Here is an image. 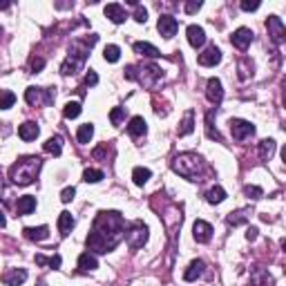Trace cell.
Segmentation results:
<instances>
[{"label":"cell","instance_id":"18","mask_svg":"<svg viewBox=\"0 0 286 286\" xmlns=\"http://www.w3.org/2000/svg\"><path fill=\"white\" fill-rule=\"evenodd\" d=\"M40 128L36 126L34 121H25L23 126H18V137L23 139V141H34L36 137H38Z\"/></svg>","mask_w":286,"mask_h":286},{"label":"cell","instance_id":"51","mask_svg":"<svg viewBox=\"0 0 286 286\" xmlns=\"http://www.w3.org/2000/svg\"><path fill=\"white\" fill-rule=\"evenodd\" d=\"M0 9H9V3H0Z\"/></svg>","mask_w":286,"mask_h":286},{"label":"cell","instance_id":"35","mask_svg":"<svg viewBox=\"0 0 286 286\" xmlns=\"http://www.w3.org/2000/svg\"><path fill=\"white\" fill-rule=\"evenodd\" d=\"M16 103V94L9 90H0V110H9Z\"/></svg>","mask_w":286,"mask_h":286},{"label":"cell","instance_id":"21","mask_svg":"<svg viewBox=\"0 0 286 286\" xmlns=\"http://www.w3.org/2000/svg\"><path fill=\"white\" fill-rule=\"evenodd\" d=\"M130 137H143L148 132V126H145V119L143 117H132L130 119V126H128Z\"/></svg>","mask_w":286,"mask_h":286},{"label":"cell","instance_id":"27","mask_svg":"<svg viewBox=\"0 0 286 286\" xmlns=\"http://www.w3.org/2000/svg\"><path fill=\"white\" fill-rule=\"evenodd\" d=\"M34 262L38 264V266H51V268H61V264H63V257L61 255H51V257H45V255H36Z\"/></svg>","mask_w":286,"mask_h":286},{"label":"cell","instance_id":"13","mask_svg":"<svg viewBox=\"0 0 286 286\" xmlns=\"http://www.w3.org/2000/svg\"><path fill=\"white\" fill-rule=\"evenodd\" d=\"M206 96H208V101L215 103V105H219V103H221L223 87H221L219 79H208V83H206Z\"/></svg>","mask_w":286,"mask_h":286},{"label":"cell","instance_id":"39","mask_svg":"<svg viewBox=\"0 0 286 286\" xmlns=\"http://www.w3.org/2000/svg\"><path fill=\"white\" fill-rule=\"evenodd\" d=\"M253 282L255 286H273V277L268 273H264V270H259V273L253 275Z\"/></svg>","mask_w":286,"mask_h":286},{"label":"cell","instance_id":"46","mask_svg":"<svg viewBox=\"0 0 286 286\" xmlns=\"http://www.w3.org/2000/svg\"><path fill=\"white\" fill-rule=\"evenodd\" d=\"M85 83H87V85H96V83H98V76H96L94 70H90V72L85 74Z\"/></svg>","mask_w":286,"mask_h":286},{"label":"cell","instance_id":"4","mask_svg":"<svg viewBox=\"0 0 286 286\" xmlns=\"http://www.w3.org/2000/svg\"><path fill=\"white\" fill-rule=\"evenodd\" d=\"M173 170H175L177 175L184 177V179L197 181L201 175H204L206 163H204V159H201L199 154H195V152H181V154H177V157L173 159Z\"/></svg>","mask_w":286,"mask_h":286},{"label":"cell","instance_id":"24","mask_svg":"<svg viewBox=\"0 0 286 286\" xmlns=\"http://www.w3.org/2000/svg\"><path fill=\"white\" fill-rule=\"evenodd\" d=\"M72 228H74V217H72V212L63 210L59 215V231H61V235L67 237L72 233Z\"/></svg>","mask_w":286,"mask_h":286},{"label":"cell","instance_id":"33","mask_svg":"<svg viewBox=\"0 0 286 286\" xmlns=\"http://www.w3.org/2000/svg\"><path fill=\"white\" fill-rule=\"evenodd\" d=\"M92 137H94V126H92V123H83V126L79 128V132H76L79 143H90Z\"/></svg>","mask_w":286,"mask_h":286},{"label":"cell","instance_id":"52","mask_svg":"<svg viewBox=\"0 0 286 286\" xmlns=\"http://www.w3.org/2000/svg\"><path fill=\"white\" fill-rule=\"evenodd\" d=\"M38 286H47V284H45V282H40V284H38Z\"/></svg>","mask_w":286,"mask_h":286},{"label":"cell","instance_id":"26","mask_svg":"<svg viewBox=\"0 0 286 286\" xmlns=\"http://www.w3.org/2000/svg\"><path fill=\"white\" fill-rule=\"evenodd\" d=\"M43 150L47 154H54V157H61V152H63V139L61 137H51L47 141L43 143Z\"/></svg>","mask_w":286,"mask_h":286},{"label":"cell","instance_id":"22","mask_svg":"<svg viewBox=\"0 0 286 286\" xmlns=\"http://www.w3.org/2000/svg\"><path fill=\"white\" fill-rule=\"evenodd\" d=\"M204 268H206V264L201 262V259H195V262H190L188 270L184 273V279H186V282H195L197 277H201V275H204Z\"/></svg>","mask_w":286,"mask_h":286},{"label":"cell","instance_id":"40","mask_svg":"<svg viewBox=\"0 0 286 286\" xmlns=\"http://www.w3.org/2000/svg\"><path fill=\"white\" fill-rule=\"evenodd\" d=\"M244 195H246L248 199H262L264 190L259 188V186H246V188H244Z\"/></svg>","mask_w":286,"mask_h":286},{"label":"cell","instance_id":"9","mask_svg":"<svg viewBox=\"0 0 286 286\" xmlns=\"http://www.w3.org/2000/svg\"><path fill=\"white\" fill-rule=\"evenodd\" d=\"M266 29H268L270 40H273L275 45H282V43H284V38H286V27H284L282 18L270 16V18L266 20Z\"/></svg>","mask_w":286,"mask_h":286},{"label":"cell","instance_id":"38","mask_svg":"<svg viewBox=\"0 0 286 286\" xmlns=\"http://www.w3.org/2000/svg\"><path fill=\"white\" fill-rule=\"evenodd\" d=\"M103 59H105L107 63H117V61L121 59V49H119L117 45H107V47L103 49Z\"/></svg>","mask_w":286,"mask_h":286},{"label":"cell","instance_id":"34","mask_svg":"<svg viewBox=\"0 0 286 286\" xmlns=\"http://www.w3.org/2000/svg\"><path fill=\"white\" fill-rule=\"evenodd\" d=\"M150 177H152V173H150L148 168H141V165L132 170V179H134V184H137V186L148 184V179H150Z\"/></svg>","mask_w":286,"mask_h":286},{"label":"cell","instance_id":"37","mask_svg":"<svg viewBox=\"0 0 286 286\" xmlns=\"http://www.w3.org/2000/svg\"><path fill=\"white\" fill-rule=\"evenodd\" d=\"M103 170H94V168H87L85 173H83V181H85V184H98V181L103 179Z\"/></svg>","mask_w":286,"mask_h":286},{"label":"cell","instance_id":"7","mask_svg":"<svg viewBox=\"0 0 286 286\" xmlns=\"http://www.w3.org/2000/svg\"><path fill=\"white\" fill-rule=\"evenodd\" d=\"M54 98H56V92L51 87H47V90H43V87H27L25 90V101L29 105H49Z\"/></svg>","mask_w":286,"mask_h":286},{"label":"cell","instance_id":"28","mask_svg":"<svg viewBox=\"0 0 286 286\" xmlns=\"http://www.w3.org/2000/svg\"><path fill=\"white\" fill-rule=\"evenodd\" d=\"M275 143L273 139H264L262 143H259V159L262 161H270V157H273L275 154Z\"/></svg>","mask_w":286,"mask_h":286},{"label":"cell","instance_id":"53","mask_svg":"<svg viewBox=\"0 0 286 286\" xmlns=\"http://www.w3.org/2000/svg\"><path fill=\"white\" fill-rule=\"evenodd\" d=\"M0 36H3V27H0Z\"/></svg>","mask_w":286,"mask_h":286},{"label":"cell","instance_id":"12","mask_svg":"<svg viewBox=\"0 0 286 286\" xmlns=\"http://www.w3.org/2000/svg\"><path fill=\"white\" fill-rule=\"evenodd\" d=\"M157 29H159V34L163 36V38H173V36L177 34V29H179V23H177V18L173 16H161L159 18V23H157Z\"/></svg>","mask_w":286,"mask_h":286},{"label":"cell","instance_id":"50","mask_svg":"<svg viewBox=\"0 0 286 286\" xmlns=\"http://www.w3.org/2000/svg\"><path fill=\"white\" fill-rule=\"evenodd\" d=\"M5 223H7V219H5V212L0 210V228H5Z\"/></svg>","mask_w":286,"mask_h":286},{"label":"cell","instance_id":"16","mask_svg":"<svg viewBox=\"0 0 286 286\" xmlns=\"http://www.w3.org/2000/svg\"><path fill=\"white\" fill-rule=\"evenodd\" d=\"M103 12H105V16L112 20L114 25H121V23H126V9L121 7V5L119 3H110V5H105V9H103Z\"/></svg>","mask_w":286,"mask_h":286},{"label":"cell","instance_id":"23","mask_svg":"<svg viewBox=\"0 0 286 286\" xmlns=\"http://www.w3.org/2000/svg\"><path fill=\"white\" fill-rule=\"evenodd\" d=\"M34 210H36V197H32V195L20 197L18 204H16L18 215H29V212H34Z\"/></svg>","mask_w":286,"mask_h":286},{"label":"cell","instance_id":"14","mask_svg":"<svg viewBox=\"0 0 286 286\" xmlns=\"http://www.w3.org/2000/svg\"><path fill=\"white\" fill-rule=\"evenodd\" d=\"M219 61H221V51L215 45H210V47L199 54V65H204V67H215Z\"/></svg>","mask_w":286,"mask_h":286},{"label":"cell","instance_id":"5","mask_svg":"<svg viewBox=\"0 0 286 286\" xmlns=\"http://www.w3.org/2000/svg\"><path fill=\"white\" fill-rule=\"evenodd\" d=\"M126 79L130 81H139L143 87H154L157 81L161 79V70L157 65H128L126 67Z\"/></svg>","mask_w":286,"mask_h":286},{"label":"cell","instance_id":"45","mask_svg":"<svg viewBox=\"0 0 286 286\" xmlns=\"http://www.w3.org/2000/svg\"><path fill=\"white\" fill-rule=\"evenodd\" d=\"M239 7H242L244 12H255V9H259V3H257V0H255V3H248V0H244Z\"/></svg>","mask_w":286,"mask_h":286},{"label":"cell","instance_id":"47","mask_svg":"<svg viewBox=\"0 0 286 286\" xmlns=\"http://www.w3.org/2000/svg\"><path fill=\"white\" fill-rule=\"evenodd\" d=\"M201 9V3H186V14H197Z\"/></svg>","mask_w":286,"mask_h":286},{"label":"cell","instance_id":"20","mask_svg":"<svg viewBox=\"0 0 286 286\" xmlns=\"http://www.w3.org/2000/svg\"><path fill=\"white\" fill-rule=\"evenodd\" d=\"M23 235L29 239V242H45L49 237V228L47 226H38V228H25Z\"/></svg>","mask_w":286,"mask_h":286},{"label":"cell","instance_id":"36","mask_svg":"<svg viewBox=\"0 0 286 286\" xmlns=\"http://www.w3.org/2000/svg\"><path fill=\"white\" fill-rule=\"evenodd\" d=\"M79 114H81V103H79V101L65 103V107H63V117H65V119H76Z\"/></svg>","mask_w":286,"mask_h":286},{"label":"cell","instance_id":"3","mask_svg":"<svg viewBox=\"0 0 286 286\" xmlns=\"http://www.w3.org/2000/svg\"><path fill=\"white\" fill-rule=\"evenodd\" d=\"M40 168H43V159L27 154V157H20L16 163L9 168V179L16 186H29L34 184V179L38 177Z\"/></svg>","mask_w":286,"mask_h":286},{"label":"cell","instance_id":"6","mask_svg":"<svg viewBox=\"0 0 286 286\" xmlns=\"http://www.w3.org/2000/svg\"><path fill=\"white\" fill-rule=\"evenodd\" d=\"M123 239L128 242V246L132 248V251H137V248H141L143 244L148 242V226H145L143 221H134L126 231V237Z\"/></svg>","mask_w":286,"mask_h":286},{"label":"cell","instance_id":"49","mask_svg":"<svg viewBox=\"0 0 286 286\" xmlns=\"http://www.w3.org/2000/svg\"><path fill=\"white\" fill-rule=\"evenodd\" d=\"M257 228H255V226H251V228H248V231H246V239H248V242H253V239H257Z\"/></svg>","mask_w":286,"mask_h":286},{"label":"cell","instance_id":"1","mask_svg":"<svg viewBox=\"0 0 286 286\" xmlns=\"http://www.w3.org/2000/svg\"><path fill=\"white\" fill-rule=\"evenodd\" d=\"M126 237V221H123L121 212L117 210H103L98 212L94 219L92 233L87 237V251L92 253H110L121 244V239Z\"/></svg>","mask_w":286,"mask_h":286},{"label":"cell","instance_id":"48","mask_svg":"<svg viewBox=\"0 0 286 286\" xmlns=\"http://www.w3.org/2000/svg\"><path fill=\"white\" fill-rule=\"evenodd\" d=\"M92 154H94V159H101V157H105V154H107V143H103L101 148H96V150H94V152H92Z\"/></svg>","mask_w":286,"mask_h":286},{"label":"cell","instance_id":"44","mask_svg":"<svg viewBox=\"0 0 286 286\" xmlns=\"http://www.w3.org/2000/svg\"><path fill=\"white\" fill-rule=\"evenodd\" d=\"M74 195H76L74 188H65L63 192H61V201H63V204H70V201L74 199Z\"/></svg>","mask_w":286,"mask_h":286},{"label":"cell","instance_id":"25","mask_svg":"<svg viewBox=\"0 0 286 286\" xmlns=\"http://www.w3.org/2000/svg\"><path fill=\"white\" fill-rule=\"evenodd\" d=\"M134 51H137V54H141V56H148V59H159V56H161V51L154 47V45L143 43V40L134 43Z\"/></svg>","mask_w":286,"mask_h":286},{"label":"cell","instance_id":"2","mask_svg":"<svg viewBox=\"0 0 286 286\" xmlns=\"http://www.w3.org/2000/svg\"><path fill=\"white\" fill-rule=\"evenodd\" d=\"M96 40H98L96 34H90L85 40H74V43H72V47H70V56H67L65 63L61 65V74H63V76L76 74V72H79L81 67L85 65L87 54H90L92 45H94Z\"/></svg>","mask_w":286,"mask_h":286},{"label":"cell","instance_id":"41","mask_svg":"<svg viewBox=\"0 0 286 286\" xmlns=\"http://www.w3.org/2000/svg\"><path fill=\"white\" fill-rule=\"evenodd\" d=\"M123 117H126V110H123V107H112V112H110V121H112V126H121Z\"/></svg>","mask_w":286,"mask_h":286},{"label":"cell","instance_id":"31","mask_svg":"<svg viewBox=\"0 0 286 286\" xmlns=\"http://www.w3.org/2000/svg\"><path fill=\"white\" fill-rule=\"evenodd\" d=\"M212 117H215V112H212V110L206 114V137L212 139V141H221V134L217 132L215 123H212Z\"/></svg>","mask_w":286,"mask_h":286},{"label":"cell","instance_id":"15","mask_svg":"<svg viewBox=\"0 0 286 286\" xmlns=\"http://www.w3.org/2000/svg\"><path fill=\"white\" fill-rule=\"evenodd\" d=\"M27 279V270L25 268H9L3 273V282L7 286H20Z\"/></svg>","mask_w":286,"mask_h":286},{"label":"cell","instance_id":"29","mask_svg":"<svg viewBox=\"0 0 286 286\" xmlns=\"http://www.w3.org/2000/svg\"><path fill=\"white\" fill-rule=\"evenodd\" d=\"M248 215H251V210H248V208L235 210V212H231V215H228V223H231L233 228H235V226H242V223L248 221Z\"/></svg>","mask_w":286,"mask_h":286},{"label":"cell","instance_id":"17","mask_svg":"<svg viewBox=\"0 0 286 286\" xmlns=\"http://www.w3.org/2000/svg\"><path fill=\"white\" fill-rule=\"evenodd\" d=\"M186 36H188V43L195 49L206 43V32H204V27H199V25H190V27L186 29Z\"/></svg>","mask_w":286,"mask_h":286},{"label":"cell","instance_id":"19","mask_svg":"<svg viewBox=\"0 0 286 286\" xmlns=\"http://www.w3.org/2000/svg\"><path fill=\"white\" fill-rule=\"evenodd\" d=\"M98 268V259L94 253H81L79 255V270H83V273H87V270H94Z\"/></svg>","mask_w":286,"mask_h":286},{"label":"cell","instance_id":"11","mask_svg":"<svg viewBox=\"0 0 286 286\" xmlns=\"http://www.w3.org/2000/svg\"><path fill=\"white\" fill-rule=\"evenodd\" d=\"M231 43L235 45L237 49H242V51L248 49V47H251V43H253V32L248 27H239L237 32L231 36Z\"/></svg>","mask_w":286,"mask_h":286},{"label":"cell","instance_id":"42","mask_svg":"<svg viewBox=\"0 0 286 286\" xmlns=\"http://www.w3.org/2000/svg\"><path fill=\"white\" fill-rule=\"evenodd\" d=\"M134 7H137V12H134V20H137V23H145V20H148V9L141 7V5H134Z\"/></svg>","mask_w":286,"mask_h":286},{"label":"cell","instance_id":"43","mask_svg":"<svg viewBox=\"0 0 286 286\" xmlns=\"http://www.w3.org/2000/svg\"><path fill=\"white\" fill-rule=\"evenodd\" d=\"M29 67H32V72L36 74V72H40L45 67V59H40V56H34L32 61H29Z\"/></svg>","mask_w":286,"mask_h":286},{"label":"cell","instance_id":"10","mask_svg":"<svg viewBox=\"0 0 286 286\" xmlns=\"http://www.w3.org/2000/svg\"><path fill=\"white\" fill-rule=\"evenodd\" d=\"M192 237H195V242H199V244H208L212 237V226L204 219H197L195 226H192Z\"/></svg>","mask_w":286,"mask_h":286},{"label":"cell","instance_id":"32","mask_svg":"<svg viewBox=\"0 0 286 286\" xmlns=\"http://www.w3.org/2000/svg\"><path fill=\"white\" fill-rule=\"evenodd\" d=\"M192 130H195V114H192V110H188L184 117V121H181V126H179V137H186V134H190Z\"/></svg>","mask_w":286,"mask_h":286},{"label":"cell","instance_id":"30","mask_svg":"<svg viewBox=\"0 0 286 286\" xmlns=\"http://www.w3.org/2000/svg\"><path fill=\"white\" fill-rule=\"evenodd\" d=\"M223 199H226V190H223L221 186H212V188L206 192V201H208V204H221Z\"/></svg>","mask_w":286,"mask_h":286},{"label":"cell","instance_id":"8","mask_svg":"<svg viewBox=\"0 0 286 286\" xmlns=\"http://www.w3.org/2000/svg\"><path fill=\"white\" fill-rule=\"evenodd\" d=\"M231 134H233L235 141H244V139H248L255 134V126L251 121H244V119H233L231 121Z\"/></svg>","mask_w":286,"mask_h":286}]
</instances>
